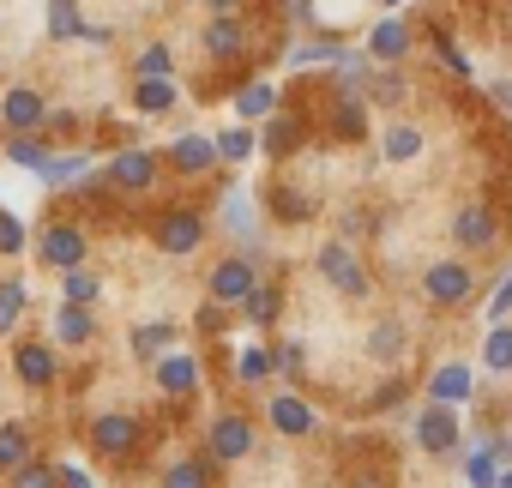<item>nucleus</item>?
<instances>
[{
  "label": "nucleus",
  "instance_id": "f257e3e1",
  "mask_svg": "<svg viewBox=\"0 0 512 488\" xmlns=\"http://www.w3.org/2000/svg\"><path fill=\"white\" fill-rule=\"evenodd\" d=\"M260 284V254H229V260H217L211 266V278H205V290H211V302H223V308H241L247 302V290Z\"/></svg>",
  "mask_w": 512,
  "mask_h": 488
},
{
  "label": "nucleus",
  "instance_id": "f03ea898",
  "mask_svg": "<svg viewBox=\"0 0 512 488\" xmlns=\"http://www.w3.org/2000/svg\"><path fill=\"white\" fill-rule=\"evenodd\" d=\"M422 290H428V302H434V308H464V302H470V290H476V272H470L464 260H440V266H428V272H422Z\"/></svg>",
  "mask_w": 512,
  "mask_h": 488
},
{
  "label": "nucleus",
  "instance_id": "7ed1b4c3",
  "mask_svg": "<svg viewBox=\"0 0 512 488\" xmlns=\"http://www.w3.org/2000/svg\"><path fill=\"white\" fill-rule=\"evenodd\" d=\"M416 440H422V452L452 458V452L464 446V434H458V404H434V398H428V410L416 416Z\"/></svg>",
  "mask_w": 512,
  "mask_h": 488
},
{
  "label": "nucleus",
  "instance_id": "20e7f679",
  "mask_svg": "<svg viewBox=\"0 0 512 488\" xmlns=\"http://www.w3.org/2000/svg\"><path fill=\"white\" fill-rule=\"evenodd\" d=\"M205 452H211V464H235V458H247V452H253V422L235 416V410L211 416V428H205Z\"/></svg>",
  "mask_w": 512,
  "mask_h": 488
},
{
  "label": "nucleus",
  "instance_id": "39448f33",
  "mask_svg": "<svg viewBox=\"0 0 512 488\" xmlns=\"http://www.w3.org/2000/svg\"><path fill=\"white\" fill-rule=\"evenodd\" d=\"M314 266H320V278H326L338 296H368V272H362V260L350 254V241H326Z\"/></svg>",
  "mask_w": 512,
  "mask_h": 488
},
{
  "label": "nucleus",
  "instance_id": "423d86ee",
  "mask_svg": "<svg viewBox=\"0 0 512 488\" xmlns=\"http://www.w3.org/2000/svg\"><path fill=\"white\" fill-rule=\"evenodd\" d=\"M199 241H205V217H199V211L175 205V211H163V217H157V248H163V254L187 260V254L199 248Z\"/></svg>",
  "mask_w": 512,
  "mask_h": 488
},
{
  "label": "nucleus",
  "instance_id": "0eeeda50",
  "mask_svg": "<svg viewBox=\"0 0 512 488\" xmlns=\"http://www.w3.org/2000/svg\"><path fill=\"white\" fill-rule=\"evenodd\" d=\"M109 187H121V193H151V187H157V157H151L145 145H121V151L109 157Z\"/></svg>",
  "mask_w": 512,
  "mask_h": 488
},
{
  "label": "nucleus",
  "instance_id": "6e6552de",
  "mask_svg": "<svg viewBox=\"0 0 512 488\" xmlns=\"http://www.w3.org/2000/svg\"><path fill=\"white\" fill-rule=\"evenodd\" d=\"M85 229L79 223H49L43 229V241H37V254H43V266H55V272H73V266H85Z\"/></svg>",
  "mask_w": 512,
  "mask_h": 488
},
{
  "label": "nucleus",
  "instance_id": "1a4fd4ad",
  "mask_svg": "<svg viewBox=\"0 0 512 488\" xmlns=\"http://www.w3.org/2000/svg\"><path fill=\"white\" fill-rule=\"evenodd\" d=\"M0 121H7L13 133H37V127L49 121V103H43V91H31V85H13L7 97H0Z\"/></svg>",
  "mask_w": 512,
  "mask_h": 488
},
{
  "label": "nucleus",
  "instance_id": "9d476101",
  "mask_svg": "<svg viewBox=\"0 0 512 488\" xmlns=\"http://www.w3.org/2000/svg\"><path fill=\"white\" fill-rule=\"evenodd\" d=\"M452 241H458V248H470V254H482V248H494V211L488 205H458L452 211Z\"/></svg>",
  "mask_w": 512,
  "mask_h": 488
},
{
  "label": "nucleus",
  "instance_id": "9b49d317",
  "mask_svg": "<svg viewBox=\"0 0 512 488\" xmlns=\"http://www.w3.org/2000/svg\"><path fill=\"white\" fill-rule=\"evenodd\" d=\"M91 446H97V452H109V458L133 452V446H139V416H127V410L97 416V422H91Z\"/></svg>",
  "mask_w": 512,
  "mask_h": 488
},
{
  "label": "nucleus",
  "instance_id": "f8f14e48",
  "mask_svg": "<svg viewBox=\"0 0 512 488\" xmlns=\"http://www.w3.org/2000/svg\"><path fill=\"white\" fill-rule=\"evenodd\" d=\"M205 55H211V61H241V55H247V25H241L235 13H211V25H205Z\"/></svg>",
  "mask_w": 512,
  "mask_h": 488
},
{
  "label": "nucleus",
  "instance_id": "ddd939ff",
  "mask_svg": "<svg viewBox=\"0 0 512 488\" xmlns=\"http://www.w3.org/2000/svg\"><path fill=\"white\" fill-rule=\"evenodd\" d=\"M223 157H217V139H205V133H181L175 145H169V169L175 175H205V169H217Z\"/></svg>",
  "mask_w": 512,
  "mask_h": 488
},
{
  "label": "nucleus",
  "instance_id": "4468645a",
  "mask_svg": "<svg viewBox=\"0 0 512 488\" xmlns=\"http://www.w3.org/2000/svg\"><path fill=\"white\" fill-rule=\"evenodd\" d=\"M266 422H272L278 434L302 440V434H314V404H302L296 392H272V398H266Z\"/></svg>",
  "mask_w": 512,
  "mask_h": 488
},
{
  "label": "nucleus",
  "instance_id": "2eb2a0df",
  "mask_svg": "<svg viewBox=\"0 0 512 488\" xmlns=\"http://www.w3.org/2000/svg\"><path fill=\"white\" fill-rule=\"evenodd\" d=\"M157 386H163L169 398H187V392L199 386V362H193V356H181V350L157 356Z\"/></svg>",
  "mask_w": 512,
  "mask_h": 488
},
{
  "label": "nucleus",
  "instance_id": "dca6fc26",
  "mask_svg": "<svg viewBox=\"0 0 512 488\" xmlns=\"http://www.w3.org/2000/svg\"><path fill=\"white\" fill-rule=\"evenodd\" d=\"M428 398H434V404H464V398H470V368H464V362H440V368L428 374Z\"/></svg>",
  "mask_w": 512,
  "mask_h": 488
},
{
  "label": "nucleus",
  "instance_id": "f3484780",
  "mask_svg": "<svg viewBox=\"0 0 512 488\" xmlns=\"http://www.w3.org/2000/svg\"><path fill=\"white\" fill-rule=\"evenodd\" d=\"M368 55H374V61H404V55H410V25H404V19H380L374 37H368Z\"/></svg>",
  "mask_w": 512,
  "mask_h": 488
},
{
  "label": "nucleus",
  "instance_id": "a211bd4d",
  "mask_svg": "<svg viewBox=\"0 0 512 488\" xmlns=\"http://www.w3.org/2000/svg\"><path fill=\"white\" fill-rule=\"evenodd\" d=\"M332 133H338L344 145H356V139L368 133V109H362L356 91H338V103H332Z\"/></svg>",
  "mask_w": 512,
  "mask_h": 488
},
{
  "label": "nucleus",
  "instance_id": "6ab92c4d",
  "mask_svg": "<svg viewBox=\"0 0 512 488\" xmlns=\"http://www.w3.org/2000/svg\"><path fill=\"white\" fill-rule=\"evenodd\" d=\"M260 145H266V157H290L302 145V121L296 115H266L260 121Z\"/></svg>",
  "mask_w": 512,
  "mask_h": 488
},
{
  "label": "nucleus",
  "instance_id": "aec40b11",
  "mask_svg": "<svg viewBox=\"0 0 512 488\" xmlns=\"http://www.w3.org/2000/svg\"><path fill=\"white\" fill-rule=\"evenodd\" d=\"M235 115H241V121H266V115H278V91H272L266 79H247V85L235 91Z\"/></svg>",
  "mask_w": 512,
  "mask_h": 488
},
{
  "label": "nucleus",
  "instance_id": "412c9836",
  "mask_svg": "<svg viewBox=\"0 0 512 488\" xmlns=\"http://www.w3.org/2000/svg\"><path fill=\"white\" fill-rule=\"evenodd\" d=\"M55 338H61V344H91V338H97L91 308H85V302H61V314H55Z\"/></svg>",
  "mask_w": 512,
  "mask_h": 488
},
{
  "label": "nucleus",
  "instance_id": "4be33fe9",
  "mask_svg": "<svg viewBox=\"0 0 512 488\" xmlns=\"http://www.w3.org/2000/svg\"><path fill=\"white\" fill-rule=\"evenodd\" d=\"M13 374H19L25 386H49V380H55V356H49L43 344H19V350H13Z\"/></svg>",
  "mask_w": 512,
  "mask_h": 488
},
{
  "label": "nucleus",
  "instance_id": "5701e85b",
  "mask_svg": "<svg viewBox=\"0 0 512 488\" xmlns=\"http://www.w3.org/2000/svg\"><path fill=\"white\" fill-rule=\"evenodd\" d=\"M37 175H43L49 187H67V181H85V175H91V157H85V151H49V163H43Z\"/></svg>",
  "mask_w": 512,
  "mask_h": 488
},
{
  "label": "nucleus",
  "instance_id": "b1692460",
  "mask_svg": "<svg viewBox=\"0 0 512 488\" xmlns=\"http://www.w3.org/2000/svg\"><path fill=\"white\" fill-rule=\"evenodd\" d=\"M223 223L235 229V241H241L247 254H260V241H253V205H247L241 187H229V199H223Z\"/></svg>",
  "mask_w": 512,
  "mask_h": 488
},
{
  "label": "nucleus",
  "instance_id": "393cba45",
  "mask_svg": "<svg viewBox=\"0 0 512 488\" xmlns=\"http://www.w3.org/2000/svg\"><path fill=\"white\" fill-rule=\"evenodd\" d=\"M25 308H31V284L7 278V284H0V338H13V326L25 320Z\"/></svg>",
  "mask_w": 512,
  "mask_h": 488
},
{
  "label": "nucleus",
  "instance_id": "a878e982",
  "mask_svg": "<svg viewBox=\"0 0 512 488\" xmlns=\"http://www.w3.org/2000/svg\"><path fill=\"white\" fill-rule=\"evenodd\" d=\"M241 314H247L253 326H272V320L284 314V290H278V284H253L247 302H241Z\"/></svg>",
  "mask_w": 512,
  "mask_h": 488
},
{
  "label": "nucleus",
  "instance_id": "bb28decb",
  "mask_svg": "<svg viewBox=\"0 0 512 488\" xmlns=\"http://www.w3.org/2000/svg\"><path fill=\"white\" fill-rule=\"evenodd\" d=\"M284 368V350H241V362H235V374H241V386H260V380H272Z\"/></svg>",
  "mask_w": 512,
  "mask_h": 488
},
{
  "label": "nucleus",
  "instance_id": "cd10ccee",
  "mask_svg": "<svg viewBox=\"0 0 512 488\" xmlns=\"http://www.w3.org/2000/svg\"><path fill=\"white\" fill-rule=\"evenodd\" d=\"M169 350H175V326H169V320H151V326L133 332V356H139V362H157V356H169Z\"/></svg>",
  "mask_w": 512,
  "mask_h": 488
},
{
  "label": "nucleus",
  "instance_id": "c85d7f7f",
  "mask_svg": "<svg viewBox=\"0 0 512 488\" xmlns=\"http://www.w3.org/2000/svg\"><path fill=\"white\" fill-rule=\"evenodd\" d=\"M163 488H211V452H205V458H175V464H163Z\"/></svg>",
  "mask_w": 512,
  "mask_h": 488
},
{
  "label": "nucleus",
  "instance_id": "c756f323",
  "mask_svg": "<svg viewBox=\"0 0 512 488\" xmlns=\"http://www.w3.org/2000/svg\"><path fill=\"white\" fill-rule=\"evenodd\" d=\"M133 103H139L145 115H163V109H175V103H181V91H175V73H169V79H139Z\"/></svg>",
  "mask_w": 512,
  "mask_h": 488
},
{
  "label": "nucleus",
  "instance_id": "7c9ffc66",
  "mask_svg": "<svg viewBox=\"0 0 512 488\" xmlns=\"http://www.w3.org/2000/svg\"><path fill=\"white\" fill-rule=\"evenodd\" d=\"M464 482H470V488H500V458H494V446L464 452Z\"/></svg>",
  "mask_w": 512,
  "mask_h": 488
},
{
  "label": "nucleus",
  "instance_id": "2f4dec72",
  "mask_svg": "<svg viewBox=\"0 0 512 488\" xmlns=\"http://www.w3.org/2000/svg\"><path fill=\"white\" fill-rule=\"evenodd\" d=\"M49 37H55V43H73V37H85L79 0H49Z\"/></svg>",
  "mask_w": 512,
  "mask_h": 488
},
{
  "label": "nucleus",
  "instance_id": "473e14b6",
  "mask_svg": "<svg viewBox=\"0 0 512 488\" xmlns=\"http://www.w3.org/2000/svg\"><path fill=\"white\" fill-rule=\"evenodd\" d=\"M25 458H31V434H25L19 422H0V476L19 470Z\"/></svg>",
  "mask_w": 512,
  "mask_h": 488
},
{
  "label": "nucleus",
  "instance_id": "72a5a7b5",
  "mask_svg": "<svg viewBox=\"0 0 512 488\" xmlns=\"http://www.w3.org/2000/svg\"><path fill=\"white\" fill-rule=\"evenodd\" d=\"M404 344H410V338H404V326H398V320H380V326H374V338H368V356H374V362H398V356H404Z\"/></svg>",
  "mask_w": 512,
  "mask_h": 488
},
{
  "label": "nucleus",
  "instance_id": "f704fd0d",
  "mask_svg": "<svg viewBox=\"0 0 512 488\" xmlns=\"http://www.w3.org/2000/svg\"><path fill=\"white\" fill-rule=\"evenodd\" d=\"M103 296V284H97V272H85V266H73V272H61V302H97Z\"/></svg>",
  "mask_w": 512,
  "mask_h": 488
},
{
  "label": "nucleus",
  "instance_id": "c9c22d12",
  "mask_svg": "<svg viewBox=\"0 0 512 488\" xmlns=\"http://www.w3.org/2000/svg\"><path fill=\"white\" fill-rule=\"evenodd\" d=\"M482 362H488L494 374H506V368H512V326H506V320H494V332L482 338Z\"/></svg>",
  "mask_w": 512,
  "mask_h": 488
},
{
  "label": "nucleus",
  "instance_id": "e433bc0d",
  "mask_svg": "<svg viewBox=\"0 0 512 488\" xmlns=\"http://www.w3.org/2000/svg\"><path fill=\"white\" fill-rule=\"evenodd\" d=\"M7 488H61V470H55V464L25 458L19 470H7Z\"/></svg>",
  "mask_w": 512,
  "mask_h": 488
},
{
  "label": "nucleus",
  "instance_id": "4c0bfd02",
  "mask_svg": "<svg viewBox=\"0 0 512 488\" xmlns=\"http://www.w3.org/2000/svg\"><path fill=\"white\" fill-rule=\"evenodd\" d=\"M133 73H139V79H169V73H175L169 43H145V49H139V61H133Z\"/></svg>",
  "mask_w": 512,
  "mask_h": 488
},
{
  "label": "nucleus",
  "instance_id": "58836bf2",
  "mask_svg": "<svg viewBox=\"0 0 512 488\" xmlns=\"http://www.w3.org/2000/svg\"><path fill=\"white\" fill-rule=\"evenodd\" d=\"M253 151H260V139H253L247 127H229V133H217V157H223V163H247Z\"/></svg>",
  "mask_w": 512,
  "mask_h": 488
},
{
  "label": "nucleus",
  "instance_id": "ea45409f",
  "mask_svg": "<svg viewBox=\"0 0 512 488\" xmlns=\"http://www.w3.org/2000/svg\"><path fill=\"white\" fill-rule=\"evenodd\" d=\"M7 157H13L19 169H43V163H49V145H43L37 133H13V145H7Z\"/></svg>",
  "mask_w": 512,
  "mask_h": 488
},
{
  "label": "nucleus",
  "instance_id": "a19ab883",
  "mask_svg": "<svg viewBox=\"0 0 512 488\" xmlns=\"http://www.w3.org/2000/svg\"><path fill=\"white\" fill-rule=\"evenodd\" d=\"M386 157H392V163L422 157V133H416V127H392V133H386Z\"/></svg>",
  "mask_w": 512,
  "mask_h": 488
},
{
  "label": "nucleus",
  "instance_id": "79ce46f5",
  "mask_svg": "<svg viewBox=\"0 0 512 488\" xmlns=\"http://www.w3.org/2000/svg\"><path fill=\"white\" fill-rule=\"evenodd\" d=\"M266 199H272V205H278V217H290V223H302V217H314V205H308V199H296V187H272Z\"/></svg>",
  "mask_w": 512,
  "mask_h": 488
},
{
  "label": "nucleus",
  "instance_id": "37998d69",
  "mask_svg": "<svg viewBox=\"0 0 512 488\" xmlns=\"http://www.w3.org/2000/svg\"><path fill=\"white\" fill-rule=\"evenodd\" d=\"M0 254H25V223L13 211H0Z\"/></svg>",
  "mask_w": 512,
  "mask_h": 488
},
{
  "label": "nucleus",
  "instance_id": "c03bdc74",
  "mask_svg": "<svg viewBox=\"0 0 512 488\" xmlns=\"http://www.w3.org/2000/svg\"><path fill=\"white\" fill-rule=\"evenodd\" d=\"M434 49H440V61H446V67H452V73H458V79H464V73H470V61H464V55H458V43H452V37H446V31H434Z\"/></svg>",
  "mask_w": 512,
  "mask_h": 488
},
{
  "label": "nucleus",
  "instance_id": "a18cd8bd",
  "mask_svg": "<svg viewBox=\"0 0 512 488\" xmlns=\"http://www.w3.org/2000/svg\"><path fill=\"white\" fill-rule=\"evenodd\" d=\"M506 314H512V272L494 284V302H488V320H506Z\"/></svg>",
  "mask_w": 512,
  "mask_h": 488
},
{
  "label": "nucleus",
  "instance_id": "49530a36",
  "mask_svg": "<svg viewBox=\"0 0 512 488\" xmlns=\"http://www.w3.org/2000/svg\"><path fill=\"white\" fill-rule=\"evenodd\" d=\"M398 97H404V79H398V73L374 79V103H398Z\"/></svg>",
  "mask_w": 512,
  "mask_h": 488
},
{
  "label": "nucleus",
  "instance_id": "de8ad7c7",
  "mask_svg": "<svg viewBox=\"0 0 512 488\" xmlns=\"http://www.w3.org/2000/svg\"><path fill=\"white\" fill-rule=\"evenodd\" d=\"M61 488H97V482H91V470H79V464H61Z\"/></svg>",
  "mask_w": 512,
  "mask_h": 488
},
{
  "label": "nucleus",
  "instance_id": "09e8293b",
  "mask_svg": "<svg viewBox=\"0 0 512 488\" xmlns=\"http://www.w3.org/2000/svg\"><path fill=\"white\" fill-rule=\"evenodd\" d=\"M488 446H494V458H500V470H506V464H512V434H494Z\"/></svg>",
  "mask_w": 512,
  "mask_h": 488
},
{
  "label": "nucleus",
  "instance_id": "8fccbe9b",
  "mask_svg": "<svg viewBox=\"0 0 512 488\" xmlns=\"http://www.w3.org/2000/svg\"><path fill=\"white\" fill-rule=\"evenodd\" d=\"M205 7H211V13H235V7H241V0H205Z\"/></svg>",
  "mask_w": 512,
  "mask_h": 488
},
{
  "label": "nucleus",
  "instance_id": "3c124183",
  "mask_svg": "<svg viewBox=\"0 0 512 488\" xmlns=\"http://www.w3.org/2000/svg\"><path fill=\"white\" fill-rule=\"evenodd\" d=\"M500 488H512V464H506V470H500Z\"/></svg>",
  "mask_w": 512,
  "mask_h": 488
},
{
  "label": "nucleus",
  "instance_id": "603ef678",
  "mask_svg": "<svg viewBox=\"0 0 512 488\" xmlns=\"http://www.w3.org/2000/svg\"><path fill=\"white\" fill-rule=\"evenodd\" d=\"M380 7H404V0H380Z\"/></svg>",
  "mask_w": 512,
  "mask_h": 488
}]
</instances>
